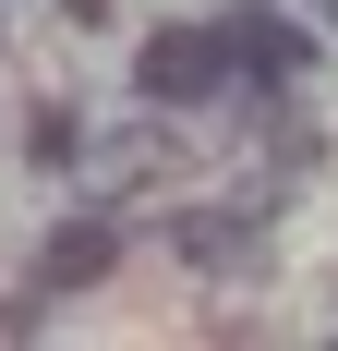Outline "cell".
I'll return each mask as SVG.
<instances>
[{
  "instance_id": "obj_1",
  "label": "cell",
  "mask_w": 338,
  "mask_h": 351,
  "mask_svg": "<svg viewBox=\"0 0 338 351\" xmlns=\"http://www.w3.org/2000/svg\"><path fill=\"white\" fill-rule=\"evenodd\" d=\"M218 73H230V36H205V25H169V36L133 49V85H145L157 109H205V97H218Z\"/></svg>"
},
{
  "instance_id": "obj_2",
  "label": "cell",
  "mask_w": 338,
  "mask_h": 351,
  "mask_svg": "<svg viewBox=\"0 0 338 351\" xmlns=\"http://www.w3.org/2000/svg\"><path fill=\"white\" fill-rule=\"evenodd\" d=\"M266 218H278V206H254V194H242V206H194L169 243L194 254V267H242V254H266Z\"/></svg>"
},
{
  "instance_id": "obj_3",
  "label": "cell",
  "mask_w": 338,
  "mask_h": 351,
  "mask_svg": "<svg viewBox=\"0 0 338 351\" xmlns=\"http://www.w3.org/2000/svg\"><path fill=\"white\" fill-rule=\"evenodd\" d=\"M169 170V134L145 121V134H109V145H85V194H133V182H157Z\"/></svg>"
},
{
  "instance_id": "obj_4",
  "label": "cell",
  "mask_w": 338,
  "mask_h": 351,
  "mask_svg": "<svg viewBox=\"0 0 338 351\" xmlns=\"http://www.w3.org/2000/svg\"><path fill=\"white\" fill-rule=\"evenodd\" d=\"M109 254H121V230H109V218H61V230H49V291L109 279Z\"/></svg>"
},
{
  "instance_id": "obj_5",
  "label": "cell",
  "mask_w": 338,
  "mask_h": 351,
  "mask_svg": "<svg viewBox=\"0 0 338 351\" xmlns=\"http://www.w3.org/2000/svg\"><path fill=\"white\" fill-rule=\"evenodd\" d=\"M230 61L266 73V85H290V73H302V36L278 25V12H242V25H230Z\"/></svg>"
},
{
  "instance_id": "obj_6",
  "label": "cell",
  "mask_w": 338,
  "mask_h": 351,
  "mask_svg": "<svg viewBox=\"0 0 338 351\" xmlns=\"http://www.w3.org/2000/svg\"><path fill=\"white\" fill-rule=\"evenodd\" d=\"M36 158H49V170H61V158H85V121H73V109H36Z\"/></svg>"
},
{
  "instance_id": "obj_7",
  "label": "cell",
  "mask_w": 338,
  "mask_h": 351,
  "mask_svg": "<svg viewBox=\"0 0 338 351\" xmlns=\"http://www.w3.org/2000/svg\"><path fill=\"white\" fill-rule=\"evenodd\" d=\"M61 12H73V25H109V0H61Z\"/></svg>"
}]
</instances>
